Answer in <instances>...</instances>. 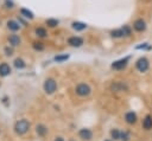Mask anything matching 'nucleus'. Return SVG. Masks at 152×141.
Wrapping results in <instances>:
<instances>
[{
  "label": "nucleus",
  "mask_w": 152,
  "mask_h": 141,
  "mask_svg": "<svg viewBox=\"0 0 152 141\" xmlns=\"http://www.w3.org/2000/svg\"><path fill=\"white\" fill-rule=\"evenodd\" d=\"M58 24H59V21L57 19H55V18H49V19L45 20V25L48 27H50V28H53V27L58 26Z\"/></svg>",
  "instance_id": "dca6fc26"
},
{
  "label": "nucleus",
  "mask_w": 152,
  "mask_h": 141,
  "mask_svg": "<svg viewBox=\"0 0 152 141\" xmlns=\"http://www.w3.org/2000/svg\"><path fill=\"white\" fill-rule=\"evenodd\" d=\"M142 126H144L145 129H150V128H152V117H151V116H146L145 120H144Z\"/></svg>",
  "instance_id": "a211bd4d"
},
{
  "label": "nucleus",
  "mask_w": 152,
  "mask_h": 141,
  "mask_svg": "<svg viewBox=\"0 0 152 141\" xmlns=\"http://www.w3.org/2000/svg\"><path fill=\"white\" fill-rule=\"evenodd\" d=\"M76 94L80 95V96H87V95H89V94H90V88H89V85H87V84H84V83L77 85V88H76Z\"/></svg>",
  "instance_id": "0eeeda50"
},
{
  "label": "nucleus",
  "mask_w": 152,
  "mask_h": 141,
  "mask_svg": "<svg viewBox=\"0 0 152 141\" xmlns=\"http://www.w3.org/2000/svg\"><path fill=\"white\" fill-rule=\"evenodd\" d=\"M91 132L89 130V129H81L80 130V136H81V139H83V140H90L91 139Z\"/></svg>",
  "instance_id": "4468645a"
},
{
  "label": "nucleus",
  "mask_w": 152,
  "mask_h": 141,
  "mask_svg": "<svg viewBox=\"0 0 152 141\" xmlns=\"http://www.w3.org/2000/svg\"><path fill=\"white\" fill-rule=\"evenodd\" d=\"M55 141H64V140H63V139H62V137H57V139H56V140H55Z\"/></svg>",
  "instance_id": "cd10ccee"
},
{
  "label": "nucleus",
  "mask_w": 152,
  "mask_h": 141,
  "mask_svg": "<svg viewBox=\"0 0 152 141\" xmlns=\"http://www.w3.org/2000/svg\"><path fill=\"white\" fill-rule=\"evenodd\" d=\"M110 135H112L113 139H120V133H119V130H116V129H113V130L110 132Z\"/></svg>",
  "instance_id": "393cba45"
},
{
  "label": "nucleus",
  "mask_w": 152,
  "mask_h": 141,
  "mask_svg": "<svg viewBox=\"0 0 152 141\" xmlns=\"http://www.w3.org/2000/svg\"><path fill=\"white\" fill-rule=\"evenodd\" d=\"M4 6L7 9H12V8H14V2L12 0H5L4 1Z\"/></svg>",
  "instance_id": "5701e85b"
},
{
  "label": "nucleus",
  "mask_w": 152,
  "mask_h": 141,
  "mask_svg": "<svg viewBox=\"0 0 152 141\" xmlns=\"http://www.w3.org/2000/svg\"><path fill=\"white\" fill-rule=\"evenodd\" d=\"M133 28L137 31V32H144L146 30V21L142 19V18H138L134 20L133 23Z\"/></svg>",
  "instance_id": "7ed1b4c3"
},
{
  "label": "nucleus",
  "mask_w": 152,
  "mask_h": 141,
  "mask_svg": "<svg viewBox=\"0 0 152 141\" xmlns=\"http://www.w3.org/2000/svg\"><path fill=\"white\" fill-rule=\"evenodd\" d=\"M34 33L38 38H46L48 37V31L45 27H37L34 30Z\"/></svg>",
  "instance_id": "f8f14e48"
},
{
  "label": "nucleus",
  "mask_w": 152,
  "mask_h": 141,
  "mask_svg": "<svg viewBox=\"0 0 152 141\" xmlns=\"http://www.w3.org/2000/svg\"><path fill=\"white\" fill-rule=\"evenodd\" d=\"M46 132H48V129L43 126V124H39V126H37V133H38V135H40V136H44L45 134H46Z\"/></svg>",
  "instance_id": "412c9836"
},
{
  "label": "nucleus",
  "mask_w": 152,
  "mask_h": 141,
  "mask_svg": "<svg viewBox=\"0 0 152 141\" xmlns=\"http://www.w3.org/2000/svg\"><path fill=\"white\" fill-rule=\"evenodd\" d=\"M5 53H6V56H12L13 55V49L10 47V46L5 47Z\"/></svg>",
  "instance_id": "a878e982"
},
{
  "label": "nucleus",
  "mask_w": 152,
  "mask_h": 141,
  "mask_svg": "<svg viewBox=\"0 0 152 141\" xmlns=\"http://www.w3.org/2000/svg\"><path fill=\"white\" fill-rule=\"evenodd\" d=\"M6 25H7V28L10 31H12V32H17V31L20 30V24L18 21H15V20H8L6 23Z\"/></svg>",
  "instance_id": "6e6552de"
},
{
  "label": "nucleus",
  "mask_w": 152,
  "mask_h": 141,
  "mask_svg": "<svg viewBox=\"0 0 152 141\" xmlns=\"http://www.w3.org/2000/svg\"><path fill=\"white\" fill-rule=\"evenodd\" d=\"M68 44L72 47H80L83 45V39L78 36H72V37L68 38Z\"/></svg>",
  "instance_id": "39448f33"
},
{
  "label": "nucleus",
  "mask_w": 152,
  "mask_h": 141,
  "mask_svg": "<svg viewBox=\"0 0 152 141\" xmlns=\"http://www.w3.org/2000/svg\"><path fill=\"white\" fill-rule=\"evenodd\" d=\"M120 137H121L122 141H127L128 140V134L127 133H121L120 134Z\"/></svg>",
  "instance_id": "bb28decb"
},
{
  "label": "nucleus",
  "mask_w": 152,
  "mask_h": 141,
  "mask_svg": "<svg viewBox=\"0 0 152 141\" xmlns=\"http://www.w3.org/2000/svg\"><path fill=\"white\" fill-rule=\"evenodd\" d=\"M110 36H112L113 38H121V37H125L122 28H116V30H113V31L110 32Z\"/></svg>",
  "instance_id": "f3484780"
},
{
  "label": "nucleus",
  "mask_w": 152,
  "mask_h": 141,
  "mask_svg": "<svg viewBox=\"0 0 152 141\" xmlns=\"http://www.w3.org/2000/svg\"><path fill=\"white\" fill-rule=\"evenodd\" d=\"M135 66H137V69H138L140 72L146 71V70L148 69V60H147V58H145V57L139 58V59L137 60V63H135Z\"/></svg>",
  "instance_id": "20e7f679"
},
{
  "label": "nucleus",
  "mask_w": 152,
  "mask_h": 141,
  "mask_svg": "<svg viewBox=\"0 0 152 141\" xmlns=\"http://www.w3.org/2000/svg\"><path fill=\"white\" fill-rule=\"evenodd\" d=\"M129 60V57H125V58H121L119 60H115L113 64H112V68L114 70H122L127 66V63Z\"/></svg>",
  "instance_id": "f03ea898"
},
{
  "label": "nucleus",
  "mask_w": 152,
  "mask_h": 141,
  "mask_svg": "<svg viewBox=\"0 0 152 141\" xmlns=\"http://www.w3.org/2000/svg\"><path fill=\"white\" fill-rule=\"evenodd\" d=\"M8 43H10L12 46H18V45H20L21 39H20V37L17 36V34H11V36H8Z\"/></svg>",
  "instance_id": "9d476101"
},
{
  "label": "nucleus",
  "mask_w": 152,
  "mask_h": 141,
  "mask_svg": "<svg viewBox=\"0 0 152 141\" xmlns=\"http://www.w3.org/2000/svg\"><path fill=\"white\" fill-rule=\"evenodd\" d=\"M25 62L21 59V58H17L15 60H14V66L17 68V69H24L25 68Z\"/></svg>",
  "instance_id": "aec40b11"
},
{
  "label": "nucleus",
  "mask_w": 152,
  "mask_h": 141,
  "mask_svg": "<svg viewBox=\"0 0 152 141\" xmlns=\"http://www.w3.org/2000/svg\"><path fill=\"white\" fill-rule=\"evenodd\" d=\"M32 47L36 50V51H43L44 50V44L42 41H33L32 43Z\"/></svg>",
  "instance_id": "6ab92c4d"
},
{
  "label": "nucleus",
  "mask_w": 152,
  "mask_h": 141,
  "mask_svg": "<svg viewBox=\"0 0 152 141\" xmlns=\"http://www.w3.org/2000/svg\"><path fill=\"white\" fill-rule=\"evenodd\" d=\"M56 88H57V84H56V82L53 79L49 78V79L45 81V83H44V90L48 94H52L56 90Z\"/></svg>",
  "instance_id": "423d86ee"
},
{
  "label": "nucleus",
  "mask_w": 152,
  "mask_h": 141,
  "mask_svg": "<svg viewBox=\"0 0 152 141\" xmlns=\"http://www.w3.org/2000/svg\"><path fill=\"white\" fill-rule=\"evenodd\" d=\"M69 58V56L68 55H63V56H56L55 57V60L56 62H63V60H66Z\"/></svg>",
  "instance_id": "b1692460"
},
{
  "label": "nucleus",
  "mask_w": 152,
  "mask_h": 141,
  "mask_svg": "<svg viewBox=\"0 0 152 141\" xmlns=\"http://www.w3.org/2000/svg\"><path fill=\"white\" fill-rule=\"evenodd\" d=\"M10 73H11V68H10V65H8L7 63H1V64H0V76L5 77V76H7V75H10Z\"/></svg>",
  "instance_id": "9b49d317"
},
{
  "label": "nucleus",
  "mask_w": 152,
  "mask_h": 141,
  "mask_svg": "<svg viewBox=\"0 0 152 141\" xmlns=\"http://www.w3.org/2000/svg\"><path fill=\"white\" fill-rule=\"evenodd\" d=\"M121 28H122V31H124V34H125V37H128V36H131V33H132V30H131V27H129L128 25H124Z\"/></svg>",
  "instance_id": "4be33fe9"
},
{
  "label": "nucleus",
  "mask_w": 152,
  "mask_h": 141,
  "mask_svg": "<svg viewBox=\"0 0 152 141\" xmlns=\"http://www.w3.org/2000/svg\"><path fill=\"white\" fill-rule=\"evenodd\" d=\"M28 127H30V124H28V122H27L26 120H20V121H18V122L15 123L14 130H15L17 134L23 135V134H25V133L28 130Z\"/></svg>",
  "instance_id": "f257e3e1"
},
{
  "label": "nucleus",
  "mask_w": 152,
  "mask_h": 141,
  "mask_svg": "<svg viewBox=\"0 0 152 141\" xmlns=\"http://www.w3.org/2000/svg\"><path fill=\"white\" fill-rule=\"evenodd\" d=\"M125 120H126L127 123L133 124V123H135V121H137V115H135L133 111H129V113H127V114L125 115Z\"/></svg>",
  "instance_id": "ddd939ff"
},
{
  "label": "nucleus",
  "mask_w": 152,
  "mask_h": 141,
  "mask_svg": "<svg viewBox=\"0 0 152 141\" xmlns=\"http://www.w3.org/2000/svg\"><path fill=\"white\" fill-rule=\"evenodd\" d=\"M71 27L75 30V31H83L87 28V24L86 23H82V21H72L71 23Z\"/></svg>",
  "instance_id": "1a4fd4ad"
},
{
  "label": "nucleus",
  "mask_w": 152,
  "mask_h": 141,
  "mask_svg": "<svg viewBox=\"0 0 152 141\" xmlns=\"http://www.w3.org/2000/svg\"><path fill=\"white\" fill-rule=\"evenodd\" d=\"M106 141H109V140H106Z\"/></svg>",
  "instance_id": "c85d7f7f"
},
{
  "label": "nucleus",
  "mask_w": 152,
  "mask_h": 141,
  "mask_svg": "<svg viewBox=\"0 0 152 141\" xmlns=\"http://www.w3.org/2000/svg\"><path fill=\"white\" fill-rule=\"evenodd\" d=\"M19 12H20L21 17H24V18H26V19H33V18H34L33 13H32L30 9H27V8H20Z\"/></svg>",
  "instance_id": "2eb2a0df"
}]
</instances>
